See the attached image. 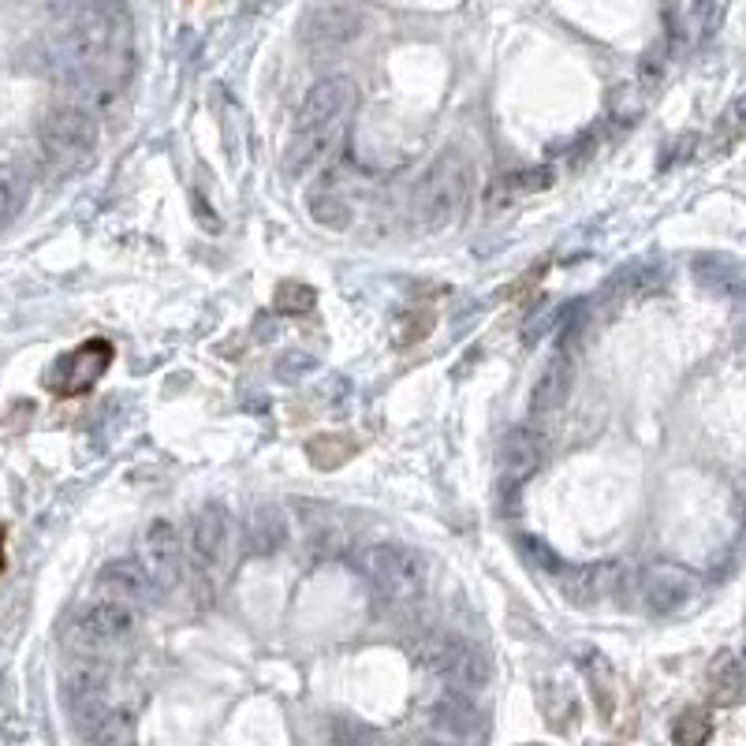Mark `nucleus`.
<instances>
[{
  "label": "nucleus",
  "instance_id": "1",
  "mask_svg": "<svg viewBox=\"0 0 746 746\" xmlns=\"http://www.w3.org/2000/svg\"><path fill=\"white\" fill-rule=\"evenodd\" d=\"M124 45V15L105 0H87L71 15L68 31L53 45V68L60 79L93 82L109 68V60Z\"/></svg>",
  "mask_w": 746,
  "mask_h": 746
},
{
  "label": "nucleus",
  "instance_id": "2",
  "mask_svg": "<svg viewBox=\"0 0 746 746\" xmlns=\"http://www.w3.org/2000/svg\"><path fill=\"white\" fill-rule=\"evenodd\" d=\"M470 187H475V168L459 149H445L433 165L422 172L411 194V221L419 232H445L456 216L467 210Z\"/></svg>",
  "mask_w": 746,
  "mask_h": 746
},
{
  "label": "nucleus",
  "instance_id": "3",
  "mask_svg": "<svg viewBox=\"0 0 746 746\" xmlns=\"http://www.w3.org/2000/svg\"><path fill=\"white\" fill-rule=\"evenodd\" d=\"M363 575L374 587V593L396 612H414L430 593V564L419 549L403 542H374L366 545Z\"/></svg>",
  "mask_w": 746,
  "mask_h": 746
},
{
  "label": "nucleus",
  "instance_id": "4",
  "mask_svg": "<svg viewBox=\"0 0 746 746\" xmlns=\"http://www.w3.org/2000/svg\"><path fill=\"white\" fill-rule=\"evenodd\" d=\"M101 138L98 116L82 105H56L37 124V146L56 172H75L93 157Z\"/></svg>",
  "mask_w": 746,
  "mask_h": 746
},
{
  "label": "nucleus",
  "instance_id": "5",
  "mask_svg": "<svg viewBox=\"0 0 746 746\" xmlns=\"http://www.w3.org/2000/svg\"><path fill=\"white\" fill-rule=\"evenodd\" d=\"M229 545H232V515L224 504L205 500L191 512L187 523V553H191V568L202 582L224 579V564H229Z\"/></svg>",
  "mask_w": 746,
  "mask_h": 746
},
{
  "label": "nucleus",
  "instance_id": "6",
  "mask_svg": "<svg viewBox=\"0 0 746 746\" xmlns=\"http://www.w3.org/2000/svg\"><path fill=\"white\" fill-rule=\"evenodd\" d=\"M422 665L430 668L441 683H448V691H463V694H478L489 687V657L481 654L478 646L463 638H430L426 649H422Z\"/></svg>",
  "mask_w": 746,
  "mask_h": 746
},
{
  "label": "nucleus",
  "instance_id": "7",
  "mask_svg": "<svg viewBox=\"0 0 746 746\" xmlns=\"http://www.w3.org/2000/svg\"><path fill=\"white\" fill-rule=\"evenodd\" d=\"M358 90L347 75H329L307 90L291 131H344L355 112Z\"/></svg>",
  "mask_w": 746,
  "mask_h": 746
},
{
  "label": "nucleus",
  "instance_id": "8",
  "mask_svg": "<svg viewBox=\"0 0 746 746\" xmlns=\"http://www.w3.org/2000/svg\"><path fill=\"white\" fill-rule=\"evenodd\" d=\"M135 627H138V609L120 604V601L93 598L87 609L79 612L71 635L82 654H101V649H112L124 638L135 635Z\"/></svg>",
  "mask_w": 746,
  "mask_h": 746
},
{
  "label": "nucleus",
  "instance_id": "9",
  "mask_svg": "<svg viewBox=\"0 0 746 746\" xmlns=\"http://www.w3.org/2000/svg\"><path fill=\"white\" fill-rule=\"evenodd\" d=\"M702 582L691 568L676 560H654L638 571V593L642 604L657 616H672V612H683L687 604L698 598Z\"/></svg>",
  "mask_w": 746,
  "mask_h": 746
},
{
  "label": "nucleus",
  "instance_id": "10",
  "mask_svg": "<svg viewBox=\"0 0 746 746\" xmlns=\"http://www.w3.org/2000/svg\"><path fill=\"white\" fill-rule=\"evenodd\" d=\"M138 560H143V568L149 571V579L157 582L160 593H172L187 575L183 534L176 531V523L154 519L143 531V542H138Z\"/></svg>",
  "mask_w": 746,
  "mask_h": 746
},
{
  "label": "nucleus",
  "instance_id": "11",
  "mask_svg": "<svg viewBox=\"0 0 746 746\" xmlns=\"http://www.w3.org/2000/svg\"><path fill=\"white\" fill-rule=\"evenodd\" d=\"M112 358H116V352H112L109 339H87V344H79L75 352L60 355V363H56L53 374H49V389L56 396L90 392L93 385L105 377V370L112 366Z\"/></svg>",
  "mask_w": 746,
  "mask_h": 746
},
{
  "label": "nucleus",
  "instance_id": "12",
  "mask_svg": "<svg viewBox=\"0 0 746 746\" xmlns=\"http://www.w3.org/2000/svg\"><path fill=\"white\" fill-rule=\"evenodd\" d=\"M105 687H109V668L105 660H98V654H79L68 660L64 668V702L75 713V724L90 721L105 710Z\"/></svg>",
  "mask_w": 746,
  "mask_h": 746
},
{
  "label": "nucleus",
  "instance_id": "13",
  "mask_svg": "<svg viewBox=\"0 0 746 746\" xmlns=\"http://www.w3.org/2000/svg\"><path fill=\"white\" fill-rule=\"evenodd\" d=\"M157 582L149 579V571L143 568V560H109L105 568L98 571V579H93V598H105V601H120V604H131V609H146L149 601L157 598Z\"/></svg>",
  "mask_w": 746,
  "mask_h": 746
},
{
  "label": "nucleus",
  "instance_id": "14",
  "mask_svg": "<svg viewBox=\"0 0 746 746\" xmlns=\"http://www.w3.org/2000/svg\"><path fill=\"white\" fill-rule=\"evenodd\" d=\"M575 389V358L564 352H553L545 358V370L542 377L534 381V392H531V414L534 419H549L568 403V396Z\"/></svg>",
  "mask_w": 746,
  "mask_h": 746
},
{
  "label": "nucleus",
  "instance_id": "15",
  "mask_svg": "<svg viewBox=\"0 0 746 746\" xmlns=\"http://www.w3.org/2000/svg\"><path fill=\"white\" fill-rule=\"evenodd\" d=\"M545 463V437L534 426H515L500 445V475L512 486H523L537 475V467Z\"/></svg>",
  "mask_w": 746,
  "mask_h": 746
},
{
  "label": "nucleus",
  "instance_id": "16",
  "mask_svg": "<svg viewBox=\"0 0 746 746\" xmlns=\"http://www.w3.org/2000/svg\"><path fill=\"white\" fill-rule=\"evenodd\" d=\"M620 564H582L560 579L564 601L568 604H598L601 598L616 593L620 587Z\"/></svg>",
  "mask_w": 746,
  "mask_h": 746
},
{
  "label": "nucleus",
  "instance_id": "17",
  "mask_svg": "<svg viewBox=\"0 0 746 746\" xmlns=\"http://www.w3.org/2000/svg\"><path fill=\"white\" fill-rule=\"evenodd\" d=\"M710 702L724 705V710L746 702V672L732 654H716L710 665Z\"/></svg>",
  "mask_w": 746,
  "mask_h": 746
},
{
  "label": "nucleus",
  "instance_id": "18",
  "mask_svg": "<svg viewBox=\"0 0 746 746\" xmlns=\"http://www.w3.org/2000/svg\"><path fill=\"white\" fill-rule=\"evenodd\" d=\"M31 202V172L23 165H4L0 168V229L15 221Z\"/></svg>",
  "mask_w": 746,
  "mask_h": 746
},
{
  "label": "nucleus",
  "instance_id": "19",
  "mask_svg": "<svg viewBox=\"0 0 746 746\" xmlns=\"http://www.w3.org/2000/svg\"><path fill=\"white\" fill-rule=\"evenodd\" d=\"M285 545V523H280V512L269 504L254 508L247 515V549L258 556H269Z\"/></svg>",
  "mask_w": 746,
  "mask_h": 746
},
{
  "label": "nucleus",
  "instance_id": "20",
  "mask_svg": "<svg viewBox=\"0 0 746 746\" xmlns=\"http://www.w3.org/2000/svg\"><path fill=\"white\" fill-rule=\"evenodd\" d=\"M358 26H363V19H358L355 8H325V12H318L314 19V37L325 45H339V42H352L358 34Z\"/></svg>",
  "mask_w": 746,
  "mask_h": 746
},
{
  "label": "nucleus",
  "instance_id": "21",
  "mask_svg": "<svg viewBox=\"0 0 746 746\" xmlns=\"http://www.w3.org/2000/svg\"><path fill=\"white\" fill-rule=\"evenodd\" d=\"M437 721L445 724L452 735H470L481 724L478 710L470 705V694L463 691H448L445 698L437 702Z\"/></svg>",
  "mask_w": 746,
  "mask_h": 746
},
{
  "label": "nucleus",
  "instance_id": "22",
  "mask_svg": "<svg viewBox=\"0 0 746 746\" xmlns=\"http://www.w3.org/2000/svg\"><path fill=\"white\" fill-rule=\"evenodd\" d=\"M358 445L352 437H336V433H321L307 445V459L314 463L318 470H336L344 467L347 459H355Z\"/></svg>",
  "mask_w": 746,
  "mask_h": 746
},
{
  "label": "nucleus",
  "instance_id": "23",
  "mask_svg": "<svg viewBox=\"0 0 746 746\" xmlns=\"http://www.w3.org/2000/svg\"><path fill=\"white\" fill-rule=\"evenodd\" d=\"M79 735L90 743H127L131 739V721H127V713L109 710L105 705L98 716H90V721L79 724Z\"/></svg>",
  "mask_w": 746,
  "mask_h": 746
},
{
  "label": "nucleus",
  "instance_id": "24",
  "mask_svg": "<svg viewBox=\"0 0 746 746\" xmlns=\"http://www.w3.org/2000/svg\"><path fill=\"white\" fill-rule=\"evenodd\" d=\"M545 187H553L549 168H526V172H519V176H500L489 198H493V205H497V202H512V198H523V194H537V191H545Z\"/></svg>",
  "mask_w": 746,
  "mask_h": 746
},
{
  "label": "nucleus",
  "instance_id": "25",
  "mask_svg": "<svg viewBox=\"0 0 746 746\" xmlns=\"http://www.w3.org/2000/svg\"><path fill=\"white\" fill-rule=\"evenodd\" d=\"M743 138H746V93H739V98L721 112L716 131H713V149L716 154H728V149L739 146Z\"/></svg>",
  "mask_w": 746,
  "mask_h": 746
},
{
  "label": "nucleus",
  "instance_id": "26",
  "mask_svg": "<svg viewBox=\"0 0 746 746\" xmlns=\"http://www.w3.org/2000/svg\"><path fill=\"white\" fill-rule=\"evenodd\" d=\"M710 735H713V721H710V713H705V710L679 713L676 724H672V739L679 746H702Z\"/></svg>",
  "mask_w": 746,
  "mask_h": 746
},
{
  "label": "nucleus",
  "instance_id": "27",
  "mask_svg": "<svg viewBox=\"0 0 746 746\" xmlns=\"http://www.w3.org/2000/svg\"><path fill=\"white\" fill-rule=\"evenodd\" d=\"M314 299H318V291L310 288V285H299V280H285V285L277 288V299H272V307H277V314L299 318V314H310V310H314Z\"/></svg>",
  "mask_w": 746,
  "mask_h": 746
},
{
  "label": "nucleus",
  "instance_id": "28",
  "mask_svg": "<svg viewBox=\"0 0 746 746\" xmlns=\"http://www.w3.org/2000/svg\"><path fill=\"white\" fill-rule=\"evenodd\" d=\"M542 702H545V713H549V721H553L560 732H568V724H564V716L579 724V702H575V698H571L568 691H564L560 683H553L549 691H545Z\"/></svg>",
  "mask_w": 746,
  "mask_h": 746
},
{
  "label": "nucleus",
  "instance_id": "29",
  "mask_svg": "<svg viewBox=\"0 0 746 746\" xmlns=\"http://www.w3.org/2000/svg\"><path fill=\"white\" fill-rule=\"evenodd\" d=\"M310 216L325 224V229H347V224H352V213H347V205L339 202V198H325V194L310 202Z\"/></svg>",
  "mask_w": 746,
  "mask_h": 746
},
{
  "label": "nucleus",
  "instance_id": "30",
  "mask_svg": "<svg viewBox=\"0 0 746 746\" xmlns=\"http://www.w3.org/2000/svg\"><path fill=\"white\" fill-rule=\"evenodd\" d=\"M598 654H590L587 660H582V668H587L590 683H593V694H598V705L601 713H612V683H609V668L601 665V660H593Z\"/></svg>",
  "mask_w": 746,
  "mask_h": 746
},
{
  "label": "nucleus",
  "instance_id": "31",
  "mask_svg": "<svg viewBox=\"0 0 746 746\" xmlns=\"http://www.w3.org/2000/svg\"><path fill=\"white\" fill-rule=\"evenodd\" d=\"M721 12H724V0H694V15H698V23H702L705 31H713Z\"/></svg>",
  "mask_w": 746,
  "mask_h": 746
},
{
  "label": "nucleus",
  "instance_id": "32",
  "mask_svg": "<svg viewBox=\"0 0 746 746\" xmlns=\"http://www.w3.org/2000/svg\"><path fill=\"white\" fill-rule=\"evenodd\" d=\"M0 568H4V531H0Z\"/></svg>",
  "mask_w": 746,
  "mask_h": 746
}]
</instances>
